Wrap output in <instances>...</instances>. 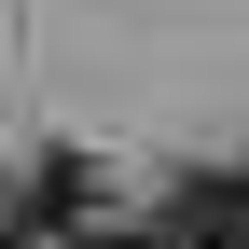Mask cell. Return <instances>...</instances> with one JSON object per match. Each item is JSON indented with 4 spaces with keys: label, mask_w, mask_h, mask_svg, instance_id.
Segmentation results:
<instances>
[{
    "label": "cell",
    "mask_w": 249,
    "mask_h": 249,
    "mask_svg": "<svg viewBox=\"0 0 249 249\" xmlns=\"http://www.w3.org/2000/svg\"><path fill=\"white\" fill-rule=\"evenodd\" d=\"M14 235H83V249H97L111 235V180L83 166V152H42L28 194H14Z\"/></svg>",
    "instance_id": "1"
},
{
    "label": "cell",
    "mask_w": 249,
    "mask_h": 249,
    "mask_svg": "<svg viewBox=\"0 0 249 249\" xmlns=\"http://www.w3.org/2000/svg\"><path fill=\"white\" fill-rule=\"evenodd\" d=\"M97 249H180V235H166V222H152V235H97Z\"/></svg>",
    "instance_id": "3"
},
{
    "label": "cell",
    "mask_w": 249,
    "mask_h": 249,
    "mask_svg": "<svg viewBox=\"0 0 249 249\" xmlns=\"http://www.w3.org/2000/svg\"><path fill=\"white\" fill-rule=\"evenodd\" d=\"M166 235L180 249H249V166H194L166 194Z\"/></svg>",
    "instance_id": "2"
}]
</instances>
